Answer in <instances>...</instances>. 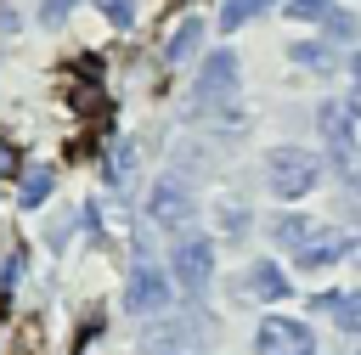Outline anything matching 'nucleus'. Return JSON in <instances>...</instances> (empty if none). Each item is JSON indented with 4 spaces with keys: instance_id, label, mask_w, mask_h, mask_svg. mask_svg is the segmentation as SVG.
<instances>
[{
    "instance_id": "7ed1b4c3",
    "label": "nucleus",
    "mask_w": 361,
    "mask_h": 355,
    "mask_svg": "<svg viewBox=\"0 0 361 355\" xmlns=\"http://www.w3.org/2000/svg\"><path fill=\"white\" fill-rule=\"evenodd\" d=\"M259 355H316V338H310L305 321L265 316V321H259Z\"/></svg>"
},
{
    "instance_id": "6ab92c4d",
    "label": "nucleus",
    "mask_w": 361,
    "mask_h": 355,
    "mask_svg": "<svg viewBox=\"0 0 361 355\" xmlns=\"http://www.w3.org/2000/svg\"><path fill=\"white\" fill-rule=\"evenodd\" d=\"M293 56H299V62H305V68H322V62H327V56H322V51H316V45H293Z\"/></svg>"
},
{
    "instance_id": "6e6552de",
    "label": "nucleus",
    "mask_w": 361,
    "mask_h": 355,
    "mask_svg": "<svg viewBox=\"0 0 361 355\" xmlns=\"http://www.w3.org/2000/svg\"><path fill=\"white\" fill-rule=\"evenodd\" d=\"M243 293H254V299H282L288 293V276L276 270V265H248V276H243Z\"/></svg>"
},
{
    "instance_id": "ddd939ff",
    "label": "nucleus",
    "mask_w": 361,
    "mask_h": 355,
    "mask_svg": "<svg viewBox=\"0 0 361 355\" xmlns=\"http://www.w3.org/2000/svg\"><path fill=\"white\" fill-rule=\"evenodd\" d=\"M322 310H333V321H338V332H361V293H344V299H322Z\"/></svg>"
},
{
    "instance_id": "aec40b11",
    "label": "nucleus",
    "mask_w": 361,
    "mask_h": 355,
    "mask_svg": "<svg viewBox=\"0 0 361 355\" xmlns=\"http://www.w3.org/2000/svg\"><path fill=\"white\" fill-rule=\"evenodd\" d=\"M62 11H73V0H45V23H62Z\"/></svg>"
},
{
    "instance_id": "4468645a",
    "label": "nucleus",
    "mask_w": 361,
    "mask_h": 355,
    "mask_svg": "<svg viewBox=\"0 0 361 355\" xmlns=\"http://www.w3.org/2000/svg\"><path fill=\"white\" fill-rule=\"evenodd\" d=\"M51 186H56V175H51V169H28V186H23V208H39V203L51 197Z\"/></svg>"
},
{
    "instance_id": "39448f33",
    "label": "nucleus",
    "mask_w": 361,
    "mask_h": 355,
    "mask_svg": "<svg viewBox=\"0 0 361 355\" xmlns=\"http://www.w3.org/2000/svg\"><path fill=\"white\" fill-rule=\"evenodd\" d=\"M209 270H214V248H209V237H186L180 248H175V276H180V287H209Z\"/></svg>"
},
{
    "instance_id": "0eeeda50",
    "label": "nucleus",
    "mask_w": 361,
    "mask_h": 355,
    "mask_svg": "<svg viewBox=\"0 0 361 355\" xmlns=\"http://www.w3.org/2000/svg\"><path fill=\"white\" fill-rule=\"evenodd\" d=\"M271 237L282 242V248H293V254H305L316 237H322V225L316 220H305V214H282V220H271Z\"/></svg>"
},
{
    "instance_id": "9d476101",
    "label": "nucleus",
    "mask_w": 361,
    "mask_h": 355,
    "mask_svg": "<svg viewBox=\"0 0 361 355\" xmlns=\"http://www.w3.org/2000/svg\"><path fill=\"white\" fill-rule=\"evenodd\" d=\"M197 39H203V23H197V17H186V23L169 34V45H164V62H186V56L197 51Z\"/></svg>"
},
{
    "instance_id": "4be33fe9",
    "label": "nucleus",
    "mask_w": 361,
    "mask_h": 355,
    "mask_svg": "<svg viewBox=\"0 0 361 355\" xmlns=\"http://www.w3.org/2000/svg\"><path fill=\"white\" fill-rule=\"evenodd\" d=\"M0 316H6V299H0Z\"/></svg>"
},
{
    "instance_id": "f3484780",
    "label": "nucleus",
    "mask_w": 361,
    "mask_h": 355,
    "mask_svg": "<svg viewBox=\"0 0 361 355\" xmlns=\"http://www.w3.org/2000/svg\"><path fill=\"white\" fill-rule=\"evenodd\" d=\"M17 169H23V152H17V147H11L6 135H0V180H11Z\"/></svg>"
},
{
    "instance_id": "20e7f679",
    "label": "nucleus",
    "mask_w": 361,
    "mask_h": 355,
    "mask_svg": "<svg viewBox=\"0 0 361 355\" xmlns=\"http://www.w3.org/2000/svg\"><path fill=\"white\" fill-rule=\"evenodd\" d=\"M147 214H152L158 225H186V220H192V192H186L175 175H164V180L152 186V197H147Z\"/></svg>"
},
{
    "instance_id": "423d86ee",
    "label": "nucleus",
    "mask_w": 361,
    "mask_h": 355,
    "mask_svg": "<svg viewBox=\"0 0 361 355\" xmlns=\"http://www.w3.org/2000/svg\"><path fill=\"white\" fill-rule=\"evenodd\" d=\"M231 90H237V56L231 51H214L203 62V73H197V96L203 101H226Z\"/></svg>"
},
{
    "instance_id": "2eb2a0df",
    "label": "nucleus",
    "mask_w": 361,
    "mask_h": 355,
    "mask_svg": "<svg viewBox=\"0 0 361 355\" xmlns=\"http://www.w3.org/2000/svg\"><path fill=\"white\" fill-rule=\"evenodd\" d=\"M254 11H265V0H226V11H220V28L231 34V28H243Z\"/></svg>"
},
{
    "instance_id": "412c9836",
    "label": "nucleus",
    "mask_w": 361,
    "mask_h": 355,
    "mask_svg": "<svg viewBox=\"0 0 361 355\" xmlns=\"http://www.w3.org/2000/svg\"><path fill=\"white\" fill-rule=\"evenodd\" d=\"M350 113L361 118V56H355V85H350Z\"/></svg>"
},
{
    "instance_id": "f257e3e1",
    "label": "nucleus",
    "mask_w": 361,
    "mask_h": 355,
    "mask_svg": "<svg viewBox=\"0 0 361 355\" xmlns=\"http://www.w3.org/2000/svg\"><path fill=\"white\" fill-rule=\"evenodd\" d=\"M265 180H271L276 197H305V192H316L322 163H316V152H305V147H276V152L265 158Z\"/></svg>"
},
{
    "instance_id": "f8f14e48",
    "label": "nucleus",
    "mask_w": 361,
    "mask_h": 355,
    "mask_svg": "<svg viewBox=\"0 0 361 355\" xmlns=\"http://www.w3.org/2000/svg\"><path fill=\"white\" fill-rule=\"evenodd\" d=\"M344 254H350V237H322V242H310V248L299 254V265L316 270V265H333V259H344Z\"/></svg>"
},
{
    "instance_id": "9b49d317",
    "label": "nucleus",
    "mask_w": 361,
    "mask_h": 355,
    "mask_svg": "<svg viewBox=\"0 0 361 355\" xmlns=\"http://www.w3.org/2000/svg\"><path fill=\"white\" fill-rule=\"evenodd\" d=\"M135 158H141V147H135V141H118V147H113V163H107L113 192H124V186L135 180Z\"/></svg>"
},
{
    "instance_id": "dca6fc26",
    "label": "nucleus",
    "mask_w": 361,
    "mask_h": 355,
    "mask_svg": "<svg viewBox=\"0 0 361 355\" xmlns=\"http://www.w3.org/2000/svg\"><path fill=\"white\" fill-rule=\"evenodd\" d=\"M288 17H305V23H316V17H333V6H327V0H288Z\"/></svg>"
},
{
    "instance_id": "1a4fd4ad",
    "label": "nucleus",
    "mask_w": 361,
    "mask_h": 355,
    "mask_svg": "<svg viewBox=\"0 0 361 355\" xmlns=\"http://www.w3.org/2000/svg\"><path fill=\"white\" fill-rule=\"evenodd\" d=\"M68 107H73L79 118H107V113H113V101H107L96 85H68Z\"/></svg>"
},
{
    "instance_id": "f03ea898",
    "label": "nucleus",
    "mask_w": 361,
    "mask_h": 355,
    "mask_svg": "<svg viewBox=\"0 0 361 355\" xmlns=\"http://www.w3.org/2000/svg\"><path fill=\"white\" fill-rule=\"evenodd\" d=\"M124 304H130V316H164L169 310V276L158 270V265H135L130 270V287H124Z\"/></svg>"
},
{
    "instance_id": "a211bd4d",
    "label": "nucleus",
    "mask_w": 361,
    "mask_h": 355,
    "mask_svg": "<svg viewBox=\"0 0 361 355\" xmlns=\"http://www.w3.org/2000/svg\"><path fill=\"white\" fill-rule=\"evenodd\" d=\"M102 17H107L113 28H130V17H135V11H130L124 0H102Z\"/></svg>"
}]
</instances>
